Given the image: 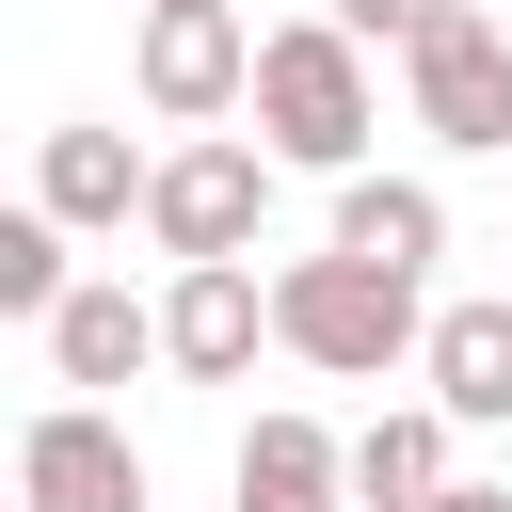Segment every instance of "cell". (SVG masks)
Listing matches in <instances>:
<instances>
[{"mask_svg": "<svg viewBox=\"0 0 512 512\" xmlns=\"http://www.w3.org/2000/svg\"><path fill=\"white\" fill-rule=\"evenodd\" d=\"M448 496V400H384L352 432V512H432Z\"/></svg>", "mask_w": 512, "mask_h": 512, "instance_id": "obj_13", "label": "cell"}, {"mask_svg": "<svg viewBox=\"0 0 512 512\" xmlns=\"http://www.w3.org/2000/svg\"><path fill=\"white\" fill-rule=\"evenodd\" d=\"M64 304H80V272H64V224H48V208H16V224H0V320H32V336H48Z\"/></svg>", "mask_w": 512, "mask_h": 512, "instance_id": "obj_14", "label": "cell"}, {"mask_svg": "<svg viewBox=\"0 0 512 512\" xmlns=\"http://www.w3.org/2000/svg\"><path fill=\"white\" fill-rule=\"evenodd\" d=\"M272 352H304V368H336V384H384V368L432 352V304H416L400 272H368V256H288V272H272Z\"/></svg>", "mask_w": 512, "mask_h": 512, "instance_id": "obj_2", "label": "cell"}, {"mask_svg": "<svg viewBox=\"0 0 512 512\" xmlns=\"http://www.w3.org/2000/svg\"><path fill=\"white\" fill-rule=\"evenodd\" d=\"M144 192H160V160H128V128H48V144H32V208H48L64 240H80V224H128Z\"/></svg>", "mask_w": 512, "mask_h": 512, "instance_id": "obj_9", "label": "cell"}, {"mask_svg": "<svg viewBox=\"0 0 512 512\" xmlns=\"http://www.w3.org/2000/svg\"><path fill=\"white\" fill-rule=\"evenodd\" d=\"M336 512H352V496H336Z\"/></svg>", "mask_w": 512, "mask_h": 512, "instance_id": "obj_18", "label": "cell"}, {"mask_svg": "<svg viewBox=\"0 0 512 512\" xmlns=\"http://www.w3.org/2000/svg\"><path fill=\"white\" fill-rule=\"evenodd\" d=\"M320 256H368V272H400V288H416V272L448 256V192H432V176H352Z\"/></svg>", "mask_w": 512, "mask_h": 512, "instance_id": "obj_10", "label": "cell"}, {"mask_svg": "<svg viewBox=\"0 0 512 512\" xmlns=\"http://www.w3.org/2000/svg\"><path fill=\"white\" fill-rule=\"evenodd\" d=\"M144 16H240V0H144Z\"/></svg>", "mask_w": 512, "mask_h": 512, "instance_id": "obj_17", "label": "cell"}, {"mask_svg": "<svg viewBox=\"0 0 512 512\" xmlns=\"http://www.w3.org/2000/svg\"><path fill=\"white\" fill-rule=\"evenodd\" d=\"M128 80H144L160 128L208 144L224 112H256V32H240V16H144V64H128Z\"/></svg>", "mask_w": 512, "mask_h": 512, "instance_id": "obj_5", "label": "cell"}, {"mask_svg": "<svg viewBox=\"0 0 512 512\" xmlns=\"http://www.w3.org/2000/svg\"><path fill=\"white\" fill-rule=\"evenodd\" d=\"M224 480H240V512H336V496H352V448H336L320 416H256Z\"/></svg>", "mask_w": 512, "mask_h": 512, "instance_id": "obj_12", "label": "cell"}, {"mask_svg": "<svg viewBox=\"0 0 512 512\" xmlns=\"http://www.w3.org/2000/svg\"><path fill=\"white\" fill-rule=\"evenodd\" d=\"M416 384L448 400V432H512V288H480V304H432V352H416Z\"/></svg>", "mask_w": 512, "mask_h": 512, "instance_id": "obj_8", "label": "cell"}, {"mask_svg": "<svg viewBox=\"0 0 512 512\" xmlns=\"http://www.w3.org/2000/svg\"><path fill=\"white\" fill-rule=\"evenodd\" d=\"M400 96H416V128H432L448 160H512V32H496L480 0H448V16L400 48Z\"/></svg>", "mask_w": 512, "mask_h": 512, "instance_id": "obj_4", "label": "cell"}, {"mask_svg": "<svg viewBox=\"0 0 512 512\" xmlns=\"http://www.w3.org/2000/svg\"><path fill=\"white\" fill-rule=\"evenodd\" d=\"M256 336H272V288H256V272H176V288H160V368H176V384H240Z\"/></svg>", "mask_w": 512, "mask_h": 512, "instance_id": "obj_7", "label": "cell"}, {"mask_svg": "<svg viewBox=\"0 0 512 512\" xmlns=\"http://www.w3.org/2000/svg\"><path fill=\"white\" fill-rule=\"evenodd\" d=\"M16 512H144V448L96 400H48L16 432Z\"/></svg>", "mask_w": 512, "mask_h": 512, "instance_id": "obj_6", "label": "cell"}, {"mask_svg": "<svg viewBox=\"0 0 512 512\" xmlns=\"http://www.w3.org/2000/svg\"><path fill=\"white\" fill-rule=\"evenodd\" d=\"M320 16H336V32H352V48H416V32H432V16H448V0H320Z\"/></svg>", "mask_w": 512, "mask_h": 512, "instance_id": "obj_15", "label": "cell"}, {"mask_svg": "<svg viewBox=\"0 0 512 512\" xmlns=\"http://www.w3.org/2000/svg\"><path fill=\"white\" fill-rule=\"evenodd\" d=\"M368 128H384V96H368V48L336 32V16H288V32H256V144L288 160V176H368Z\"/></svg>", "mask_w": 512, "mask_h": 512, "instance_id": "obj_1", "label": "cell"}, {"mask_svg": "<svg viewBox=\"0 0 512 512\" xmlns=\"http://www.w3.org/2000/svg\"><path fill=\"white\" fill-rule=\"evenodd\" d=\"M272 176H288L272 144H224V128H208V144H176V160H160V192H144V240H160L176 272H256Z\"/></svg>", "mask_w": 512, "mask_h": 512, "instance_id": "obj_3", "label": "cell"}, {"mask_svg": "<svg viewBox=\"0 0 512 512\" xmlns=\"http://www.w3.org/2000/svg\"><path fill=\"white\" fill-rule=\"evenodd\" d=\"M128 368H160V304H128V272H96L64 320H48V384H128Z\"/></svg>", "mask_w": 512, "mask_h": 512, "instance_id": "obj_11", "label": "cell"}, {"mask_svg": "<svg viewBox=\"0 0 512 512\" xmlns=\"http://www.w3.org/2000/svg\"><path fill=\"white\" fill-rule=\"evenodd\" d=\"M432 512H512V496H496V480H448V496H432Z\"/></svg>", "mask_w": 512, "mask_h": 512, "instance_id": "obj_16", "label": "cell"}]
</instances>
